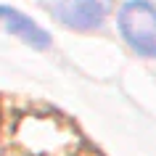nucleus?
I'll return each instance as SVG.
<instances>
[{
    "mask_svg": "<svg viewBox=\"0 0 156 156\" xmlns=\"http://www.w3.org/2000/svg\"><path fill=\"white\" fill-rule=\"evenodd\" d=\"M48 5L64 27L90 32L106 21L111 0H50Z\"/></svg>",
    "mask_w": 156,
    "mask_h": 156,
    "instance_id": "f03ea898",
    "label": "nucleus"
},
{
    "mask_svg": "<svg viewBox=\"0 0 156 156\" xmlns=\"http://www.w3.org/2000/svg\"><path fill=\"white\" fill-rule=\"evenodd\" d=\"M119 34L140 56H156V5L148 0H127L119 16Z\"/></svg>",
    "mask_w": 156,
    "mask_h": 156,
    "instance_id": "f257e3e1",
    "label": "nucleus"
},
{
    "mask_svg": "<svg viewBox=\"0 0 156 156\" xmlns=\"http://www.w3.org/2000/svg\"><path fill=\"white\" fill-rule=\"evenodd\" d=\"M0 21L5 24L11 34H16L19 40H24L32 48H48L50 45V34L37 21H32L29 16H24L21 11L11 8V5H0Z\"/></svg>",
    "mask_w": 156,
    "mask_h": 156,
    "instance_id": "7ed1b4c3",
    "label": "nucleus"
}]
</instances>
